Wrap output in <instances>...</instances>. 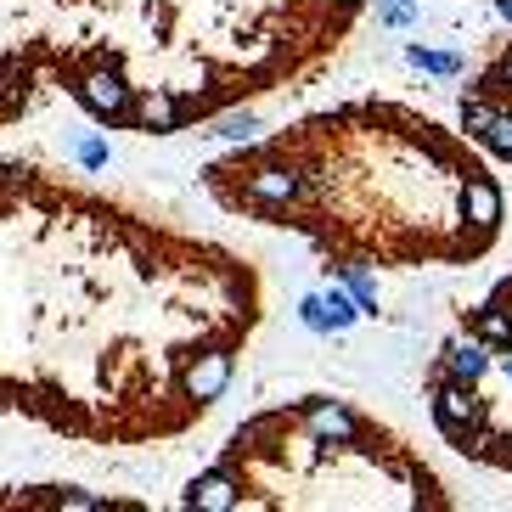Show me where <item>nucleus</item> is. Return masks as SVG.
<instances>
[{
    "mask_svg": "<svg viewBox=\"0 0 512 512\" xmlns=\"http://www.w3.org/2000/svg\"><path fill=\"white\" fill-rule=\"evenodd\" d=\"M237 220L299 237L338 276L462 271L507 231L501 164L400 96H349L203 164Z\"/></svg>",
    "mask_w": 512,
    "mask_h": 512,
    "instance_id": "2",
    "label": "nucleus"
},
{
    "mask_svg": "<svg viewBox=\"0 0 512 512\" xmlns=\"http://www.w3.org/2000/svg\"><path fill=\"white\" fill-rule=\"evenodd\" d=\"M372 0H51L57 96L124 136H186L304 91Z\"/></svg>",
    "mask_w": 512,
    "mask_h": 512,
    "instance_id": "3",
    "label": "nucleus"
},
{
    "mask_svg": "<svg viewBox=\"0 0 512 512\" xmlns=\"http://www.w3.org/2000/svg\"><path fill=\"white\" fill-rule=\"evenodd\" d=\"M57 102L51 0H0V136Z\"/></svg>",
    "mask_w": 512,
    "mask_h": 512,
    "instance_id": "6",
    "label": "nucleus"
},
{
    "mask_svg": "<svg viewBox=\"0 0 512 512\" xmlns=\"http://www.w3.org/2000/svg\"><path fill=\"white\" fill-rule=\"evenodd\" d=\"M271 316L254 254L147 192L0 158V422L164 451L220 411Z\"/></svg>",
    "mask_w": 512,
    "mask_h": 512,
    "instance_id": "1",
    "label": "nucleus"
},
{
    "mask_svg": "<svg viewBox=\"0 0 512 512\" xmlns=\"http://www.w3.org/2000/svg\"><path fill=\"white\" fill-rule=\"evenodd\" d=\"M422 394L456 456L512 479V271L439 332Z\"/></svg>",
    "mask_w": 512,
    "mask_h": 512,
    "instance_id": "5",
    "label": "nucleus"
},
{
    "mask_svg": "<svg viewBox=\"0 0 512 512\" xmlns=\"http://www.w3.org/2000/svg\"><path fill=\"white\" fill-rule=\"evenodd\" d=\"M181 507L197 512H451L422 445L344 394H299L242 417Z\"/></svg>",
    "mask_w": 512,
    "mask_h": 512,
    "instance_id": "4",
    "label": "nucleus"
},
{
    "mask_svg": "<svg viewBox=\"0 0 512 512\" xmlns=\"http://www.w3.org/2000/svg\"><path fill=\"white\" fill-rule=\"evenodd\" d=\"M456 124L501 169H512V29H501L496 40H484V51L473 57L467 85L456 96Z\"/></svg>",
    "mask_w": 512,
    "mask_h": 512,
    "instance_id": "7",
    "label": "nucleus"
}]
</instances>
